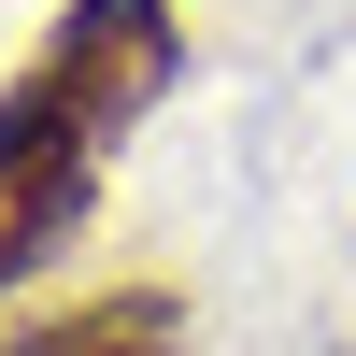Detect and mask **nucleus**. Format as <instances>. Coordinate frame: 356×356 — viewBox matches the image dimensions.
I'll list each match as a JSON object with an SVG mask.
<instances>
[{
	"mask_svg": "<svg viewBox=\"0 0 356 356\" xmlns=\"http://www.w3.org/2000/svg\"><path fill=\"white\" fill-rule=\"evenodd\" d=\"M171 72H186V29H171V0H72V15L29 43V72H15V86H29L43 114H72V129L114 157V143H129L143 114L171 100Z\"/></svg>",
	"mask_w": 356,
	"mask_h": 356,
	"instance_id": "nucleus-1",
	"label": "nucleus"
},
{
	"mask_svg": "<svg viewBox=\"0 0 356 356\" xmlns=\"http://www.w3.org/2000/svg\"><path fill=\"white\" fill-rule=\"evenodd\" d=\"M86 200H100V143L15 86V100H0V300L86 228Z\"/></svg>",
	"mask_w": 356,
	"mask_h": 356,
	"instance_id": "nucleus-2",
	"label": "nucleus"
},
{
	"mask_svg": "<svg viewBox=\"0 0 356 356\" xmlns=\"http://www.w3.org/2000/svg\"><path fill=\"white\" fill-rule=\"evenodd\" d=\"M0 356H186V300H171V285H100V300L29 314Z\"/></svg>",
	"mask_w": 356,
	"mask_h": 356,
	"instance_id": "nucleus-3",
	"label": "nucleus"
}]
</instances>
